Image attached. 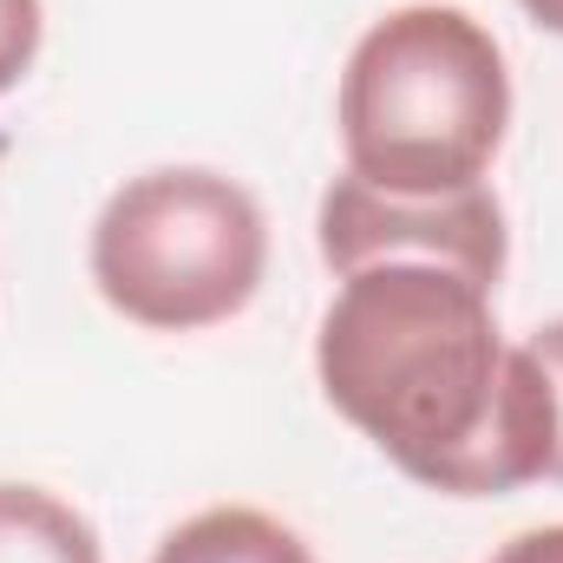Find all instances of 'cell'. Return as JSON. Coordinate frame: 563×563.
I'll return each mask as SVG.
<instances>
[{
	"label": "cell",
	"mask_w": 563,
	"mask_h": 563,
	"mask_svg": "<svg viewBox=\"0 0 563 563\" xmlns=\"http://www.w3.org/2000/svg\"><path fill=\"white\" fill-rule=\"evenodd\" d=\"M321 263L334 276H354L367 263H439L472 276L478 288H498L505 210L485 184L452 197H387L347 170L321 197Z\"/></svg>",
	"instance_id": "277c9868"
},
{
	"label": "cell",
	"mask_w": 563,
	"mask_h": 563,
	"mask_svg": "<svg viewBox=\"0 0 563 563\" xmlns=\"http://www.w3.org/2000/svg\"><path fill=\"white\" fill-rule=\"evenodd\" d=\"M33 53H40V0H0V92L20 86Z\"/></svg>",
	"instance_id": "52a82bcc"
},
{
	"label": "cell",
	"mask_w": 563,
	"mask_h": 563,
	"mask_svg": "<svg viewBox=\"0 0 563 563\" xmlns=\"http://www.w3.org/2000/svg\"><path fill=\"white\" fill-rule=\"evenodd\" d=\"M269 269L256 197L217 170H144L92 223L99 295L157 334H197L250 308Z\"/></svg>",
	"instance_id": "3957f363"
},
{
	"label": "cell",
	"mask_w": 563,
	"mask_h": 563,
	"mask_svg": "<svg viewBox=\"0 0 563 563\" xmlns=\"http://www.w3.org/2000/svg\"><path fill=\"white\" fill-rule=\"evenodd\" d=\"M525 347H531V361H538L544 380H551V407H558V459H551V478H563V321L538 328Z\"/></svg>",
	"instance_id": "ba28073f"
},
{
	"label": "cell",
	"mask_w": 563,
	"mask_h": 563,
	"mask_svg": "<svg viewBox=\"0 0 563 563\" xmlns=\"http://www.w3.org/2000/svg\"><path fill=\"white\" fill-rule=\"evenodd\" d=\"M334 119L361 184L387 197H452L485 184L505 144L511 73L492 26L465 7H394L347 53Z\"/></svg>",
	"instance_id": "7a4b0ae2"
},
{
	"label": "cell",
	"mask_w": 563,
	"mask_h": 563,
	"mask_svg": "<svg viewBox=\"0 0 563 563\" xmlns=\"http://www.w3.org/2000/svg\"><path fill=\"white\" fill-rule=\"evenodd\" d=\"M525 13H531L538 26H551V33H563V0H525Z\"/></svg>",
	"instance_id": "30bf717a"
},
{
	"label": "cell",
	"mask_w": 563,
	"mask_h": 563,
	"mask_svg": "<svg viewBox=\"0 0 563 563\" xmlns=\"http://www.w3.org/2000/svg\"><path fill=\"white\" fill-rule=\"evenodd\" d=\"M328 407L361 426L407 478L492 498L551 478L558 407L531 347H505L492 288L439 263H367L314 334Z\"/></svg>",
	"instance_id": "6da1fadb"
},
{
	"label": "cell",
	"mask_w": 563,
	"mask_h": 563,
	"mask_svg": "<svg viewBox=\"0 0 563 563\" xmlns=\"http://www.w3.org/2000/svg\"><path fill=\"white\" fill-rule=\"evenodd\" d=\"M151 563H314L308 544L269 518V511H250V505H217V511H197L184 518Z\"/></svg>",
	"instance_id": "5b68a950"
},
{
	"label": "cell",
	"mask_w": 563,
	"mask_h": 563,
	"mask_svg": "<svg viewBox=\"0 0 563 563\" xmlns=\"http://www.w3.org/2000/svg\"><path fill=\"white\" fill-rule=\"evenodd\" d=\"M492 563H563V525H544V531H525L511 538Z\"/></svg>",
	"instance_id": "9c48e42d"
},
{
	"label": "cell",
	"mask_w": 563,
	"mask_h": 563,
	"mask_svg": "<svg viewBox=\"0 0 563 563\" xmlns=\"http://www.w3.org/2000/svg\"><path fill=\"white\" fill-rule=\"evenodd\" d=\"M0 563H106L92 525L40 485H0Z\"/></svg>",
	"instance_id": "8992f818"
}]
</instances>
